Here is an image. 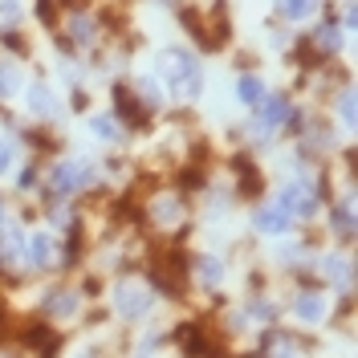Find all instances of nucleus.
Wrapping results in <instances>:
<instances>
[{"label":"nucleus","instance_id":"23","mask_svg":"<svg viewBox=\"0 0 358 358\" xmlns=\"http://www.w3.org/2000/svg\"><path fill=\"white\" fill-rule=\"evenodd\" d=\"M0 224H4V203H0Z\"/></svg>","mask_w":358,"mask_h":358},{"label":"nucleus","instance_id":"24","mask_svg":"<svg viewBox=\"0 0 358 358\" xmlns=\"http://www.w3.org/2000/svg\"><path fill=\"white\" fill-rule=\"evenodd\" d=\"M82 358H94V355H82Z\"/></svg>","mask_w":358,"mask_h":358},{"label":"nucleus","instance_id":"10","mask_svg":"<svg viewBox=\"0 0 358 358\" xmlns=\"http://www.w3.org/2000/svg\"><path fill=\"white\" fill-rule=\"evenodd\" d=\"M313 8H317V0H277V13L285 21H306Z\"/></svg>","mask_w":358,"mask_h":358},{"label":"nucleus","instance_id":"19","mask_svg":"<svg viewBox=\"0 0 358 358\" xmlns=\"http://www.w3.org/2000/svg\"><path fill=\"white\" fill-rule=\"evenodd\" d=\"M21 17V4L17 0H0V24H17Z\"/></svg>","mask_w":358,"mask_h":358},{"label":"nucleus","instance_id":"7","mask_svg":"<svg viewBox=\"0 0 358 358\" xmlns=\"http://www.w3.org/2000/svg\"><path fill=\"white\" fill-rule=\"evenodd\" d=\"M29 261L37 268L53 265V236H49V232H33V241H29Z\"/></svg>","mask_w":358,"mask_h":358},{"label":"nucleus","instance_id":"18","mask_svg":"<svg viewBox=\"0 0 358 358\" xmlns=\"http://www.w3.org/2000/svg\"><path fill=\"white\" fill-rule=\"evenodd\" d=\"M326 277L330 281H350V261H342V257L338 261H326Z\"/></svg>","mask_w":358,"mask_h":358},{"label":"nucleus","instance_id":"9","mask_svg":"<svg viewBox=\"0 0 358 358\" xmlns=\"http://www.w3.org/2000/svg\"><path fill=\"white\" fill-rule=\"evenodd\" d=\"M41 310L49 313V317H66V313L78 310V297H73V293H66V289H53V293L41 301Z\"/></svg>","mask_w":358,"mask_h":358},{"label":"nucleus","instance_id":"15","mask_svg":"<svg viewBox=\"0 0 358 358\" xmlns=\"http://www.w3.org/2000/svg\"><path fill=\"white\" fill-rule=\"evenodd\" d=\"M90 131L98 134V138H106V143H114L118 138V122L106 118V114H98V118H90Z\"/></svg>","mask_w":358,"mask_h":358},{"label":"nucleus","instance_id":"20","mask_svg":"<svg viewBox=\"0 0 358 358\" xmlns=\"http://www.w3.org/2000/svg\"><path fill=\"white\" fill-rule=\"evenodd\" d=\"M317 41H322V49H338V29L334 24H322L317 29Z\"/></svg>","mask_w":358,"mask_h":358},{"label":"nucleus","instance_id":"6","mask_svg":"<svg viewBox=\"0 0 358 358\" xmlns=\"http://www.w3.org/2000/svg\"><path fill=\"white\" fill-rule=\"evenodd\" d=\"M261 131H277L285 118H289V102L285 98H261Z\"/></svg>","mask_w":358,"mask_h":358},{"label":"nucleus","instance_id":"1","mask_svg":"<svg viewBox=\"0 0 358 358\" xmlns=\"http://www.w3.org/2000/svg\"><path fill=\"white\" fill-rule=\"evenodd\" d=\"M159 69H163V82L171 86V94H187V98L200 94L203 69H200V62H196L192 53H183V49H167V53L159 57Z\"/></svg>","mask_w":358,"mask_h":358},{"label":"nucleus","instance_id":"5","mask_svg":"<svg viewBox=\"0 0 358 358\" xmlns=\"http://www.w3.org/2000/svg\"><path fill=\"white\" fill-rule=\"evenodd\" d=\"M252 224H257V232H265V236H277V232H285V228H289V212H285L281 203H273V208H261Z\"/></svg>","mask_w":358,"mask_h":358},{"label":"nucleus","instance_id":"11","mask_svg":"<svg viewBox=\"0 0 358 358\" xmlns=\"http://www.w3.org/2000/svg\"><path fill=\"white\" fill-rule=\"evenodd\" d=\"M236 98H241L245 106H257V102L265 98V86H261V78H252V73H248V78H241V82H236Z\"/></svg>","mask_w":358,"mask_h":358},{"label":"nucleus","instance_id":"4","mask_svg":"<svg viewBox=\"0 0 358 358\" xmlns=\"http://www.w3.org/2000/svg\"><path fill=\"white\" fill-rule=\"evenodd\" d=\"M114 306H118L122 317H143V313L151 310V293L143 289V285H134V281H127V285H118V293H114Z\"/></svg>","mask_w":358,"mask_h":358},{"label":"nucleus","instance_id":"2","mask_svg":"<svg viewBox=\"0 0 358 358\" xmlns=\"http://www.w3.org/2000/svg\"><path fill=\"white\" fill-rule=\"evenodd\" d=\"M277 203H281L289 216H313V212H317V192H313L310 179H297V183H289V187L281 192Z\"/></svg>","mask_w":358,"mask_h":358},{"label":"nucleus","instance_id":"17","mask_svg":"<svg viewBox=\"0 0 358 358\" xmlns=\"http://www.w3.org/2000/svg\"><path fill=\"white\" fill-rule=\"evenodd\" d=\"M69 33H78V41L90 45L94 41V21H90V17H73V21H69Z\"/></svg>","mask_w":358,"mask_h":358},{"label":"nucleus","instance_id":"21","mask_svg":"<svg viewBox=\"0 0 358 358\" xmlns=\"http://www.w3.org/2000/svg\"><path fill=\"white\" fill-rule=\"evenodd\" d=\"M342 122H346V127H355V94H350V90L342 94Z\"/></svg>","mask_w":358,"mask_h":358},{"label":"nucleus","instance_id":"3","mask_svg":"<svg viewBox=\"0 0 358 358\" xmlns=\"http://www.w3.org/2000/svg\"><path fill=\"white\" fill-rule=\"evenodd\" d=\"M90 179H94L90 163H57V167H53V176H49V183H53V192L69 196V192L90 187Z\"/></svg>","mask_w":358,"mask_h":358},{"label":"nucleus","instance_id":"14","mask_svg":"<svg viewBox=\"0 0 358 358\" xmlns=\"http://www.w3.org/2000/svg\"><path fill=\"white\" fill-rule=\"evenodd\" d=\"M17 90H21V69L0 62V98H8V94H17Z\"/></svg>","mask_w":358,"mask_h":358},{"label":"nucleus","instance_id":"13","mask_svg":"<svg viewBox=\"0 0 358 358\" xmlns=\"http://www.w3.org/2000/svg\"><path fill=\"white\" fill-rule=\"evenodd\" d=\"M196 277H200L203 285H220V277H224V268L216 257H203L200 265H196Z\"/></svg>","mask_w":358,"mask_h":358},{"label":"nucleus","instance_id":"12","mask_svg":"<svg viewBox=\"0 0 358 358\" xmlns=\"http://www.w3.org/2000/svg\"><path fill=\"white\" fill-rule=\"evenodd\" d=\"M29 110L37 114V118H53V94L45 86H33L29 90Z\"/></svg>","mask_w":358,"mask_h":358},{"label":"nucleus","instance_id":"8","mask_svg":"<svg viewBox=\"0 0 358 358\" xmlns=\"http://www.w3.org/2000/svg\"><path fill=\"white\" fill-rule=\"evenodd\" d=\"M293 313H297L301 322H322V317H326V301H322L317 293H301V297L293 301Z\"/></svg>","mask_w":358,"mask_h":358},{"label":"nucleus","instance_id":"16","mask_svg":"<svg viewBox=\"0 0 358 358\" xmlns=\"http://www.w3.org/2000/svg\"><path fill=\"white\" fill-rule=\"evenodd\" d=\"M330 220L338 224V236H346V241L355 236V216H350V208H346V203H342V208H334V216H330Z\"/></svg>","mask_w":358,"mask_h":358},{"label":"nucleus","instance_id":"22","mask_svg":"<svg viewBox=\"0 0 358 358\" xmlns=\"http://www.w3.org/2000/svg\"><path fill=\"white\" fill-rule=\"evenodd\" d=\"M8 163H13V147H8V143H0V171H4Z\"/></svg>","mask_w":358,"mask_h":358}]
</instances>
